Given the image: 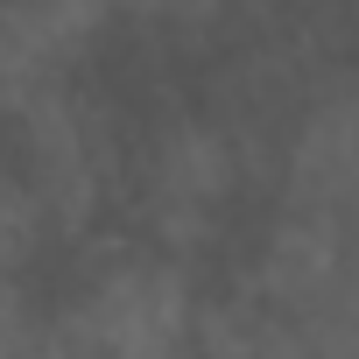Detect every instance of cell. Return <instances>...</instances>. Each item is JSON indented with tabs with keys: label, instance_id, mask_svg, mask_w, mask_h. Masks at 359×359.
<instances>
[{
	"label": "cell",
	"instance_id": "cell-1",
	"mask_svg": "<svg viewBox=\"0 0 359 359\" xmlns=\"http://www.w3.org/2000/svg\"><path fill=\"white\" fill-rule=\"evenodd\" d=\"M184 331V296L162 275H120L78 310V359H169Z\"/></svg>",
	"mask_w": 359,
	"mask_h": 359
}]
</instances>
